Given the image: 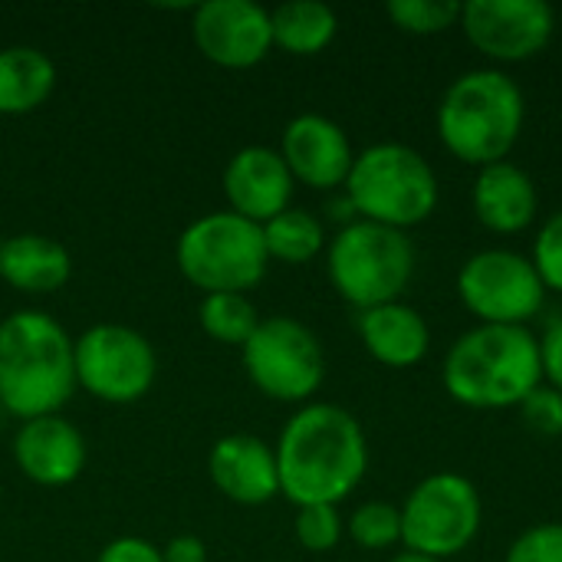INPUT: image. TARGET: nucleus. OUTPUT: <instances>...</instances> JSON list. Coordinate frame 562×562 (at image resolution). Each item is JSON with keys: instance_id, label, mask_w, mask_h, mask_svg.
Masks as SVG:
<instances>
[{"instance_id": "423d86ee", "label": "nucleus", "mask_w": 562, "mask_h": 562, "mask_svg": "<svg viewBox=\"0 0 562 562\" xmlns=\"http://www.w3.org/2000/svg\"><path fill=\"white\" fill-rule=\"evenodd\" d=\"M181 277L207 293H244L254 290L270 267L263 227L234 214L217 211L184 227L175 247Z\"/></svg>"}, {"instance_id": "393cba45", "label": "nucleus", "mask_w": 562, "mask_h": 562, "mask_svg": "<svg viewBox=\"0 0 562 562\" xmlns=\"http://www.w3.org/2000/svg\"><path fill=\"white\" fill-rule=\"evenodd\" d=\"M385 10L398 30L418 33V36L445 33L448 26L461 20V3L454 0H392Z\"/></svg>"}, {"instance_id": "c85d7f7f", "label": "nucleus", "mask_w": 562, "mask_h": 562, "mask_svg": "<svg viewBox=\"0 0 562 562\" xmlns=\"http://www.w3.org/2000/svg\"><path fill=\"white\" fill-rule=\"evenodd\" d=\"M533 267L547 290L562 293V211L540 227V237L533 244Z\"/></svg>"}, {"instance_id": "4be33fe9", "label": "nucleus", "mask_w": 562, "mask_h": 562, "mask_svg": "<svg viewBox=\"0 0 562 562\" xmlns=\"http://www.w3.org/2000/svg\"><path fill=\"white\" fill-rule=\"evenodd\" d=\"M273 43L293 56H313L326 49L339 30L336 10L319 0H293L270 10Z\"/></svg>"}, {"instance_id": "ddd939ff", "label": "nucleus", "mask_w": 562, "mask_h": 562, "mask_svg": "<svg viewBox=\"0 0 562 562\" xmlns=\"http://www.w3.org/2000/svg\"><path fill=\"white\" fill-rule=\"evenodd\" d=\"M198 49L224 69H250L273 46L270 10L254 0H207L194 10Z\"/></svg>"}, {"instance_id": "c756f323", "label": "nucleus", "mask_w": 562, "mask_h": 562, "mask_svg": "<svg viewBox=\"0 0 562 562\" xmlns=\"http://www.w3.org/2000/svg\"><path fill=\"white\" fill-rule=\"evenodd\" d=\"M520 415L527 422L530 431L537 435H562V395L550 385H540L537 392H530L524 402H520Z\"/></svg>"}, {"instance_id": "412c9836", "label": "nucleus", "mask_w": 562, "mask_h": 562, "mask_svg": "<svg viewBox=\"0 0 562 562\" xmlns=\"http://www.w3.org/2000/svg\"><path fill=\"white\" fill-rule=\"evenodd\" d=\"M56 89V66L36 46L0 49V115H26Z\"/></svg>"}, {"instance_id": "39448f33", "label": "nucleus", "mask_w": 562, "mask_h": 562, "mask_svg": "<svg viewBox=\"0 0 562 562\" xmlns=\"http://www.w3.org/2000/svg\"><path fill=\"white\" fill-rule=\"evenodd\" d=\"M346 198L359 221L408 231L438 207V175L428 158L408 145L382 142L356 155L346 178Z\"/></svg>"}, {"instance_id": "9d476101", "label": "nucleus", "mask_w": 562, "mask_h": 562, "mask_svg": "<svg viewBox=\"0 0 562 562\" xmlns=\"http://www.w3.org/2000/svg\"><path fill=\"white\" fill-rule=\"evenodd\" d=\"M76 385L109 405H132L155 385L158 356L151 342L119 323L86 329L76 346Z\"/></svg>"}, {"instance_id": "a878e982", "label": "nucleus", "mask_w": 562, "mask_h": 562, "mask_svg": "<svg viewBox=\"0 0 562 562\" xmlns=\"http://www.w3.org/2000/svg\"><path fill=\"white\" fill-rule=\"evenodd\" d=\"M349 537L362 550H389L402 540V510L382 501H369L349 517Z\"/></svg>"}, {"instance_id": "a211bd4d", "label": "nucleus", "mask_w": 562, "mask_h": 562, "mask_svg": "<svg viewBox=\"0 0 562 562\" xmlns=\"http://www.w3.org/2000/svg\"><path fill=\"white\" fill-rule=\"evenodd\" d=\"M540 194L533 178L514 161H497L481 168L474 181V214L487 231L517 234L527 231L537 217Z\"/></svg>"}, {"instance_id": "f3484780", "label": "nucleus", "mask_w": 562, "mask_h": 562, "mask_svg": "<svg viewBox=\"0 0 562 562\" xmlns=\"http://www.w3.org/2000/svg\"><path fill=\"white\" fill-rule=\"evenodd\" d=\"M207 471L214 487L240 507H260L280 494L277 451L254 435L221 438L211 448Z\"/></svg>"}, {"instance_id": "f03ea898", "label": "nucleus", "mask_w": 562, "mask_h": 562, "mask_svg": "<svg viewBox=\"0 0 562 562\" xmlns=\"http://www.w3.org/2000/svg\"><path fill=\"white\" fill-rule=\"evenodd\" d=\"M76 339L40 310L0 323V405L20 422L56 415L76 392Z\"/></svg>"}, {"instance_id": "5701e85b", "label": "nucleus", "mask_w": 562, "mask_h": 562, "mask_svg": "<svg viewBox=\"0 0 562 562\" xmlns=\"http://www.w3.org/2000/svg\"><path fill=\"white\" fill-rule=\"evenodd\" d=\"M263 244H267L270 260L306 263L323 250L326 234H323V224L310 211L286 207L283 214L263 224Z\"/></svg>"}, {"instance_id": "dca6fc26", "label": "nucleus", "mask_w": 562, "mask_h": 562, "mask_svg": "<svg viewBox=\"0 0 562 562\" xmlns=\"http://www.w3.org/2000/svg\"><path fill=\"white\" fill-rule=\"evenodd\" d=\"M13 461L20 474L40 487H66L86 468V441L59 415L23 422L13 438Z\"/></svg>"}, {"instance_id": "aec40b11", "label": "nucleus", "mask_w": 562, "mask_h": 562, "mask_svg": "<svg viewBox=\"0 0 562 562\" xmlns=\"http://www.w3.org/2000/svg\"><path fill=\"white\" fill-rule=\"evenodd\" d=\"M69 250L40 234H16L0 244V277L20 293H56L69 283Z\"/></svg>"}, {"instance_id": "7c9ffc66", "label": "nucleus", "mask_w": 562, "mask_h": 562, "mask_svg": "<svg viewBox=\"0 0 562 562\" xmlns=\"http://www.w3.org/2000/svg\"><path fill=\"white\" fill-rule=\"evenodd\" d=\"M95 562H165L161 550L142 537H119L109 547H102Z\"/></svg>"}, {"instance_id": "9b49d317", "label": "nucleus", "mask_w": 562, "mask_h": 562, "mask_svg": "<svg viewBox=\"0 0 562 562\" xmlns=\"http://www.w3.org/2000/svg\"><path fill=\"white\" fill-rule=\"evenodd\" d=\"M458 293L484 326H527L543 310L547 286L524 254L481 250L461 267Z\"/></svg>"}, {"instance_id": "1a4fd4ad", "label": "nucleus", "mask_w": 562, "mask_h": 562, "mask_svg": "<svg viewBox=\"0 0 562 562\" xmlns=\"http://www.w3.org/2000/svg\"><path fill=\"white\" fill-rule=\"evenodd\" d=\"M244 369L250 382L277 402H306L316 395L326 375V356L310 326L290 316L260 319L257 333L247 339Z\"/></svg>"}, {"instance_id": "7ed1b4c3", "label": "nucleus", "mask_w": 562, "mask_h": 562, "mask_svg": "<svg viewBox=\"0 0 562 562\" xmlns=\"http://www.w3.org/2000/svg\"><path fill=\"white\" fill-rule=\"evenodd\" d=\"M543 385L540 339L527 326H477L445 359V389L458 405L501 412Z\"/></svg>"}, {"instance_id": "cd10ccee", "label": "nucleus", "mask_w": 562, "mask_h": 562, "mask_svg": "<svg viewBox=\"0 0 562 562\" xmlns=\"http://www.w3.org/2000/svg\"><path fill=\"white\" fill-rule=\"evenodd\" d=\"M504 562H562V524H537L524 530Z\"/></svg>"}, {"instance_id": "f257e3e1", "label": "nucleus", "mask_w": 562, "mask_h": 562, "mask_svg": "<svg viewBox=\"0 0 562 562\" xmlns=\"http://www.w3.org/2000/svg\"><path fill=\"white\" fill-rule=\"evenodd\" d=\"M369 468L366 431L352 412L339 405L300 408L277 445L280 494L300 507H336L346 501Z\"/></svg>"}, {"instance_id": "2eb2a0df", "label": "nucleus", "mask_w": 562, "mask_h": 562, "mask_svg": "<svg viewBox=\"0 0 562 562\" xmlns=\"http://www.w3.org/2000/svg\"><path fill=\"white\" fill-rule=\"evenodd\" d=\"M224 194L234 214L263 227L290 207L293 175L280 151L247 145L224 168Z\"/></svg>"}, {"instance_id": "4468645a", "label": "nucleus", "mask_w": 562, "mask_h": 562, "mask_svg": "<svg viewBox=\"0 0 562 562\" xmlns=\"http://www.w3.org/2000/svg\"><path fill=\"white\" fill-rule=\"evenodd\" d=\"M280 155H283L293 181H303L319 191H333V188L346 184L352 161H356L346 132L333 119L316 115V112L296 115L283 128Z\"/></svg>"}, {"instance_id": "bb28decb", "label": "nucleus", "mask_w": 562, "mask_h": 562, "mask_svg": "<svg viewBox=\"0 0 562 562\" xmlns=\"http://www.w3.org/2000/svg\"><path fill=\"white\" fill-rule=\"evenodd\" d=\"M342 537V520L339 510L329 504L319 507H300L296 510V540L310 553H329Z\"/></svg>"}, {"instance_id": "2f4dec72", "label": "nucleus", "mask_w": 562, "mask_h": 562, "mask_svg": "<svg viewBox=\"0 0 562 562\" xmlns=\"http://www.w3.org/2000/svg\"><path fill=\"white\" fill-rule=\"evenodd\" d=\"M540 362H543V379H550V389L562 395V319H557L543 339H540Z\"/></svg>"}, {"instance_id": "473e14b6", "label": "nucleus", "mask_w": 562, "mask_h": 562, "mask_svg": "<svg viewBox=\"0 0 562 562\" xmlns=\"http://www.w3.org/2000/svg\"><path fill=\"white\" fill-rule=\"evenodd\" d=\"M165 562H207V547L204 540L184 533V537H175L165 550H161Z\"/></svg>"}, {"instance_id": "b1692460", "label": "nucleus", "mask_w": 562, "mask_h": 562, "mask_svg": "<svg viewBox=\"0 0 562 562\" xmlns=\"http://www.w3.org/2000/svg\"><path fill=\"white\" fill-rule=\"evenodd\" d=\"M198 323L214 342L244 349L260 326V313L244 293H207L198 306Z\"/></svg>"}, {"instance_id": "20e7f679", "label": "nucleus", "mask_w": 562, "mask_h": 562, "mask_svg": "<svg viewBox=\"0 0 562 562\" xmlns=\"http://www.w3.org/2000/svg\"><path fill=\"white\" fill-rule=\"evenodd\" d=\"M520 128L524 92L501 69H471L458 76L438 105V132L445 148L477 168L507 161Z\"/></svg>"}, {"instance_id": "f8f14e48", "label": "nucleus", "mask_w": 562, "mask_h": 562, "mask_svg": "<svg viewBox=\"0 0 562 562\" xmlns=\"http://www.w3.org/2000/svg\"><path fill=\"white\" fill-rule=\"evenodd\" d=\"M461 23L484 56L524 63L547 49L557 13L547 0H471L461 7Z\"/></svg>"}, {"instance_id": "6ab92c4d", "label": "nucleus", "mask_w": 562, "mask_h": 562, "mask_svg": "<svg viewBox=\"0 0 562 562\" xmlns=\"http://www.w3.org/2000/svg\"><path fill=\"white\" fill-rule=\"evenodd\" d=\"M359 336L369 356L389 369H412L428 356L431 333L418 310L405 303H385L359 313Z\"/></svg>"}, {"instance_id": "0eeeda50", "label": "nucleus", "mask_w": 562, "mask_h": 562, "mask_svg": "<svg viewBox=\"0 0 562 562\" xmlns=\"http://www.w3.org/2000/svg\"><path fill=\"white\" fill-rule=\"evenodd\" d=\"M326 270L336 293L366 313L398 303L415 273V247L405 231L356 221L333 237Z\"/></svg>"}, {"instance_id": "72a5a7b5", "label": "nucleus", "mask_w": 562, "mask_h": 562, "mask_svg": "<svg viewBox=\"0 0 562 562\" xmlns=\"http://www.w3.org/2000/svg\"><path fill=\"white\" fill-rule=\"evenodd\" d=\"M392 562H441V560H431V557H422V553H412V550H405V553H398Z\"/></svg>"}, {"instance_id": "6e6552de", "label": "nucleus", "mask_w": 562, "mask_h": 562, "mask_svg": "<svg viewBox=\"0 0 562 562\" xmlns=\"http://www.w3.org/2000/svg\"><path fill=\"white\" fill-rule=\"evenodd\" d=\"M477 487L451 471L425 477L402 504V543L431 560H451L471 547L481 530Z\"/></svg>"}]
</instances>
